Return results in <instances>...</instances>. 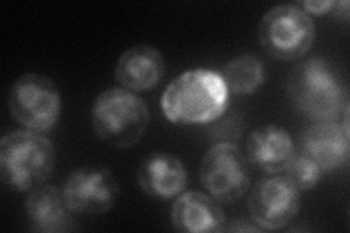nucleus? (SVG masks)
<instances>
[{
    "mask_svg": "<svg viewBox=\"0 0 350 233\" xmlns=\"http://www.w3.org/2000/svg\"><path fill=\"white\" fill-rule=\"evenodd\" d=\"M241 225H232L231 228H226L225 230H234V232H261V229L254 223L253 220H241Z\"/></svg>",
    "mask_w": 350,
    "mask_h": 233,
    "instance_id": "nucleus-19",
    "label": "nucleus"
},
{
    "mask_svg": "<svg viewBox=\"0 0 350 233\" xmlns=\"http://www.w3.org/2000/svg\"><path fill=\"white\" fill-rule=\"evenodd\" d=\"M229 91L222 74L209 69H191L165 87L161 98L163 115L174 124H211L229 105Z\"/></svg>",
    "mask_w": 350,
    "mask_h": 233,
    "instance_id": "nucleus-1",
    "label": "nucleus"
},
{
    "mask_svg": "<svg viewBox=\"0 0 350 233\" xmlns=\"http://www.w3.org/2000/svg\"><path fill=\"white\" fill-rule=\"evenodd\" d=\"M56 152L49 137L32 130H15L0 140V178L12 191L27 193L53 174Z\"/></svg>",
    "mask_w": 350,
    "mask_h": 233,
    "instance_id": "nucleus-3",
    "label": "nucleus"
},
{
    "mask_svg": "<svg viewBox=\"0 0 350 233\" xmlns=\"http://www.w3.org/2000/svg\"><path fill=\"white\" fill-rule=\"evenodd\" d=\"M299 6L312 18V15L324 16V15L332 14L336 6V2L334 0H320V2L319 0H306V2H302Z\"/></svg>",
    "mask_w": 350,
    "mask_h": 233,
    "instance_id": "nucleus-18",
    "label": "nucleus"
},
{
    "mask_svg": "<svg viewBox=\"0 0 350 233\" xmlns=\"http://www.w3.org/2000/svg\"><path fill=\"white\" fill-rule=\"evenodd\" d=\"M221 74L229 94L238 96L253 95L266 79L265 66L254 54L238 55L225 66Z\"/></svg>",
    "mask_w": 350,
    "mask_h": 233,
    "instance_id": "nucleus-16",
    "label": "nucleus"
},
{
    "mask_svg": "<svg viewBox=\"0 0 350 233\" xmlns=\"http://www.w3.org/2000/svg\"><path fill=\"white\" fill-rule=\"evenodd\" d=\"M189 174L181 159L170 153H153L140 163L137 184L152 198L171 200L183 194Z\"/></svg>",
    "mask_w": 350,
    "mask_h": 233,
    "instance_id": "nucleus-13",
    "label": "nucleus"
},
{
    "mask_svg": "<svg viewBox=\"0 0 350 233\" xmlns=\"http://www.w3.org/2000/svg\"><path fill=\"white\" fill-rule=\"evenodd\" d=\"M114 74L117 82L127 91H150L165 74V60L155 47L139 44L120 55Z\"/></svg>",
    "mask_w": 350,
    "mask_h": 233,
    "instance_id": "nucleus-14",
    "label": "nucleus"
},
{
    "mask_svg": "<svg viewBox=\"0 0 350 233\" xmlns=\"http://www.w3.org/2000/svg\"><path fill=\"white\" fill-rule=\"evenodd\" d=\"M62 194L72 213L95 216L113 208L120 195V187L113 172L107 168H81L68 175Z\"/></svg>",
    "mask_w": 350,
    "mask_h": 233,
    "instance_id": "nucleus-9",
    "label": "nucleus"
},
{
    "mask_svg": "<svg viewBox=\"0 0 350 233\" xmlns=\"http://www.w3.org/2000/svg\"><path fill=\"white\" fill-rule=\"evenodd\" d=\"M95 135L117 149L133 148L150 123L148 104L124 87H111L96 96L91 111Z\"/></svg>",
    "mask_w": 350,
    "mask_h": 233,
    "instance_id": "nucleus-4",
    "label": "nucleus"
},
{
    "mask_svg": "<svg viewBox=\"0 0 350 233\" xmlns=\"http://www.w3.org/2000/svg\"><path fill=\"white\" fill-rule=\"evenodd\" d=\"M342 117V121L312 123L302 133L299 140V152L319 163L324 174L342 168L349 162V109Z\"/></svg>",
    "mask_w": 350,
    "mask_h": 233,
    "instance_id": "nucleus-10",
    "label": "nucleus"
},
{
    "mask_svg": "<svg viewBox=\"0 0 350 233\" xmlns=\"http://www.w3.org/2000/svg\"><path fill=\"white\" fill-rule=\"evenodd\" d=\"M258 40L262 50L273 59L293 61L311 50L315 24L299 5H278L261 18Z\"/></svg>",
    "mask_w": 350,
    "mask_h": 233,
    "instance_id": "nucleus-5",
    "label": "nucleus"
},
{
    "mask_svg": "<svg viewBox=\"0 0 350 233\" xmlns=\"http://www.w3.org/2000/svg\"><path fill=\"white\" fill-rule=\"evenodd\" d=\"M245 150L250 165L270 175L286 171L298 153L288 130L278 124H265L251 131Z\"/></svg>",
    "mask_w": 350,
    "mask_h": 233,
    "instance_id": "nucleus-11",
    "label": "nucleus"
},
{
    "mask_svg": "<svg viewBox=\"0 0 350 233\" xmlns=\"http://www.w3.org/2000/svg\"><path fill=\"white\" fill-rule=\"evenodd\" d=\"M8 108L16 123L44 135L60 118L62 94L50 77L27 73L19 76L10 86Z\"/></svg>",
    "mask_w": 350,
    "mask_h": 233,
    "instance_id": "nucleus-6",
    "label": "nucleus"
},
{
    "mask_svg": "<svg viewBox=\"0 0 350 233\" xmlns=\"http://www.w3.org/2000/svg\"><path fill=\"white\" fill-rule=\"evenodd\" d=\"M172 226L183 233H216L225 230L226 216L221 203L200 191L183 193L171 208Z\"/></svg>",
    "mask_w": 350,
    "mask_h": 233,
    "instance_id": "nucleus-12",
    "label": "nucleus"
},
{
    "mask_svg": "<svg viewBox=\"0 0 350 233\" xmlns=\"http://www.w3.org/2000/svg\"><path fill=\"white\" fill-rule=\"evenodd\" d=\"M284 172H286V178L301 193L315 188L324 175L320 165L304 153H297V156L293 158Z\"/></svg>",
    "mask_w": 350,
    "mask_h": 233,
    "instance_id": "nucleus-17",
    "label": "nucleus"
},
{
    "mask_svg": "<svg viewBox=\"0 0 350 233\" xmlns=\"http://www.w3.org/2000/svg\"><path fill=\"white\" fill-rule=\"evenodd\" d=\"M200 181L207 194L216 202L235 203L251 185L250 162L235 143H217L202 159Z\"/></svg>",
    "mask_w": 350,
    "mask_h": 233,
    "instance_id": "nucleus-7",
    "label": "nucleus"
},
{
    "mask_svg": "<svg viewBox=\"0 0 350 233\" xmlns=\"http://www.w3.org/2000/svg\"><path fill=\"white\" fill-rule=\"evenodd\" d=\"M288 92L295 107L314 123L337 121L349 109L345 83L323 57L299 63L289 74Z\"/></svg>",
    "mask_w": 350,
    "mask_h": 233,
    "instance_id": "nucleus-2",
    "label": "nucleus"
},
{
    "mask_svg": "<svg viewBox=\"0 0 350 233\" xmlns=\"http://www.w3.org/2000/svg\"><path fill=\"white\" fill-rule=\"evenodd\" d=\"M27 217L31 230L66 233L76 229L73 213L66 206L62 191L54 185H38L27 197Z\"/></svg>",
    "mask_w": 350,
    "mask_h": 233,
    "instance_id": "nucleus-15",
    "label": "nucleus"
},
{
    "mask_svg": "<svg viewBox=\"0 0 350 233\" xmlns=\"http://www.w3.org/2000/svg\"><path fill=\"white\" fill-rule=\"evenodd\" d=\"M247 207L250 219L261 230H280L299 215L301 191L286 176H266L253 187Z\"/></svg>",
    "mask_w": 350,
    "mask_h": 233,
    "instance_id": "nucleus-8",
    "label": "nucleus"
},
{
    "mask_svg": "<svg viewBox=\"0 0 350 233\" xmlns=\"http://www.w3.org/2000/svg\"><path fill=\"white\" fill-rule=\"evenodd\" d=\"M332 14L338 19L347 20L349 19V2H346V0H342V2H336V6H334Z\"/></svg>",
    "mask_w": 350,
    "mask_h": 233,
    "instance_id": "nucleus-20",
    "label": "nucleus"
}]
</instances>
